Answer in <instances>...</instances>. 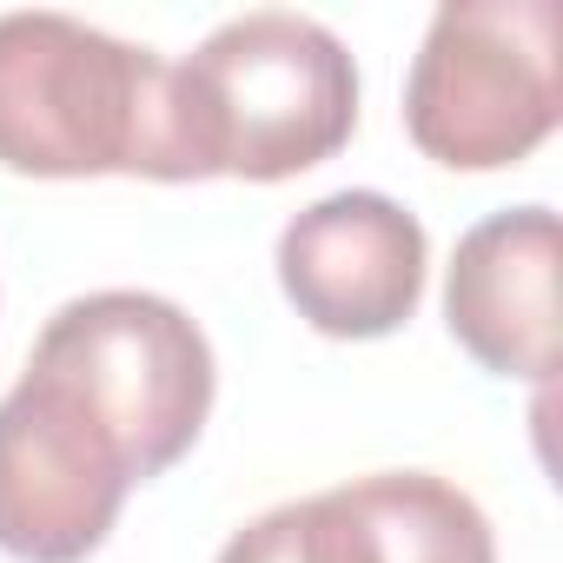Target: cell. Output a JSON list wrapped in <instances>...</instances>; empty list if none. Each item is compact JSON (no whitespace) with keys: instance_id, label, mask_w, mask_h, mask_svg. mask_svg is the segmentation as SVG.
<instances>
[{"instance_id":"6da1fadb","label":"cell","mask_w":563,"mask_h":563,"mask_svg":"<svg viewBox=\"0 0 563 563\" xmlns=\"http://www.w3.org/2000/svg\"><path fill=\"white\" fill-rule=\"evenodd\" d=\"M358 126V67L345 41L286 8L212 27L166 74L173 179H292L325 166Z\"/></svg>"},{"instance_id":"7a4b0ae2","label":"cell","mask_w":563,"mask_h":563,"mask_svg":"<svg viewBox=\"0 0 563 563\" xmlns=\"http://www.w3.org/2000/svg\"><path fill=\"white\" fill-rule=\"evenodd\" d=\"M166 60L74 14H0V166L27 179H173Z\"/></svg>"},{"instance_id":"3957f363","label":"cell","mask_w":563,"mask_h":563,"mask_svg":"<svg viewBox=\"0 0 563 563\" xmlns=\"http://www.w3.org/2000/svg\"><path fill=\"white\" fill-rule=\"evenodd\" d=\"M27 372L74 391L93 424L120 444L133 484L166 477L212 418V345L206 332L159 292H87L67 299L41 339Z\"/></svg>"},{"instance_id":"277c9868","label":"cell","mask_w":563,"mask_h":563,"mask_svg":"<svg viewBox=\"0 0 563 563\" xmlns=\"http://www.w3.org/2000/svg\"><path fill=\"white\" fill-rule=\"evenodd\" d=\"M563 113L556 0H451L405 80L411 146L451 173L523 166Z\"/></svg>"},{"instance_id":"5b68a950","label":"cell","mask_w":563,"mask_h":563,"mask_svg":"<svg viewBox=\"0 0 563 563\" xmlns=\"http://www.w3.org/2000/svg\"><path fill=\"white\" fill-rule=\"evenodd\" d=\"M133 471L93 411L41 372L0 398V550L21 563H80L107 543Z\"/></svg>"},{"instance_id":"8992f818","label":"cell","mask_w":563,"mask_h":563,"mask_svg":"<svg viewBox=\"0 0 563 563\" xmlns=\"http://www.w3.org/2000/svg\"><path fill=\"white\" fill-rule=\"evenodd\" d=\"M431 245L391 192H325L278 232V286L325 339H385L424 299Z\"/></svg>"},{"instance_id":"52a82bcc","label":"cell","mask_w":563,"mask_h":563,"mask_svg":"<svg viewBox=\"0 0 563 563\" xmlns=\"http://www.w3.org/2000/svg\"><path fill=\"white\" fill-rule=\"evenodd\" d=\"M444 325L497 378L556 372V212L510 206L477 219L444 272Z\"/></svg>"},{"instance_id":"ba28073f","label":"cell","mask_w":563,"mask_h":563,"mask_svg":"<svg viewBox=\"0 0 563 563\" xmlns=\"http://www.w3.org/2000/svg\"><path fill=\"white\" fill-rule=\"evenodd\" d=\"M299 563H497V537L471 490L378 471L299 497Z\"/></svg>"},{"instance_id":"9c48e42d","label":"cell","mask_w":563,"mask_h":563,"mask_svg":"<svg viewBox=\"0 0 563 563\" xmlns=\"http://www.w3.org/2000/svg\"><path fill=\"white\" fill-rule=\"evenodd\" d=\"M219 563H299V504H272L265 517H252Z\"/></svg>"}]
</instances>
